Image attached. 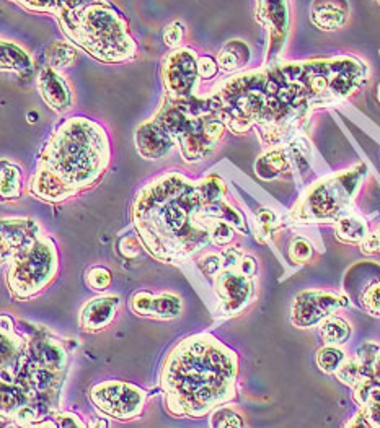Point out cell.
Listing matches in <instances>:
<instances>
[{"label":"cell","mask_w":380,"mask_h":428,"mask_svg":"<svg viewBox=\"0 0 380 428\" xmlns=\"http://www.w3.org/2000/svg\"><path fill=\"white\" fill-rule=\"evenodd\" d=\"M28 396L25 391L18 386L17 383H7L2 381V420L6 422L7 418L13 417L18 409L28 404Z\"/></svg>","instance_id":"4dcf8cb0"},{"label":"cell","mask_w":380,"mask_h":428,"mask_svg":"<svg viewBox=\"0 0 380 428\" xmlns=\"http://www.w3.org/2000/svg\"><path fill=\"white\" fill-rule=\"evenodd\" d=\"M53 418L59 428H85L87 423L74 412H56Z\"/></svg>","instance_id":"f6af8a7d"},{"label":"cell","mask_w":380,"mask_h":428,"mask_svg":"<svg viewBox=\"0 0 380 428\" xmlns=\"http://www.w3.org/2000/svg\"><path fill=\"white\" fill-rule=\"evenodd\" d=\"M111 162L106 129L85 116L65 119L41 150L28 181V194L59 204L90 189L105 176Z\"/></svg>","instance_id":"277c9868"},{"label":"cell","mask_w":380,"mask_h":428,"mask_svg":"<svg viewBox=\"0 0 380 428\" xmlns=\"http://www.w3.org/2000/svg\"><path fill=\"white\" fill-rule=\"evenodd\" d=\"M363 307L367 313L380 316V282H375L369 289H365L363 295Z\"/></svg>","instance_id":"b9f144b4"},{"label":"cell","mask_w":380,"mask_h":428,"mask_svg":"<svg viewBox=\"0 0 380 428\" xmlns=\"http://www.w3.org/2000/svg\"><path fill=\"white\" fill-rule=\"evenodd\" d=\"M203 219H220L231 223L236 232L245 234L247 233V223L245 217L238 209H236L227 199H220L213 204H206L203 210Z\"/></svg>","instance_id":"484cf974"},{"label":"cell","mask_w":380,"mask_h":428,"mask_svg":"<svg viewBox=\"0 0 380 428\" xmlns=\"http://www.w3.org/2000/svg\"><path fill=\"white\" fill-rule=\"evenodd\" d=\"M185 25L181 22H173L165 28L163 31V42H165L167 48L178 49L181 48L183 44V37H185Z\"/></svg>","instance_id":"60d3db41"},{"label":"cell","mask_w":380,"mask_h":428,"mask_svg":"<svg viewBox=\"0 0 380 428\" xmlns=\"http://www.w3.org/2000/svg\"><path fill=\"white\" fill-rule=\"evenodd\" d=\"M0 339H2V381L15 383L18 371L25 360L28 341L15 332L13 319L2 314L0 319Z\"/></svg>","instance_id":"e0dca14e"},{"label":"cell","mask_w":380,"mask_h":428,"mask_svg":"<svg viewBox=\"0 0 380 428\" xmlns=\"http://www.w3.org/2000/svg\"><path fill=\"white\" fill-rule=\"evenodd\" d=\"M22 197V169L15 163L2 160V200L15 202Z\"/></svg>","instance_id":"f1b7e54d"},{"label":"cell","mask_w":380,"mask_h":428,"mask_svg":"<svg viewBox=\"0 0 380 428\" xmlns=\"http://www.w3.org/2000/svg\"><path fill=\"white\" fill-rule=\"evenodd\" d=\"M201 180L168 171L140 187L133 202V225L145 252L165 264H180L209 246L203 219Z\"/></svg>","instance_id":"7a4b0ae2"},{"label":"cell","mask_w":380,"mask_h":428,"mask_svg":"<svg viewBox=\"0 0 380 428\" xmlns=\"http://www.w3.org/2000/svg\"><path fill=\"white\" fill-rule=\"evenodd\" d=\"M12 2H15L18 7H22L26 12L40 13V15H53L60 25L79 8L97 2V0H12Z\"/></svg>","instance_id":"7402d4cb"},{"label":"cell","mask_w":380,"mask_h":428,"mask_svg":"<svg viewBox=\"0 0 380 428\" xmlns=\"http://www.w3.org/2000/svg\"><path fill=\"white\" fill-rule=\"evenodd\" d=\"M119 252L126 259H135L140 254V249H144L139 237H123L118 243Z\"/></svg>","instance_id":"7bdbcfd3"},{"label":"cell","mask_w":380,"mask_h":428,"mask_svg":"<svg viewBox=\"0 0 380 428\" xmlns=\"http://www.w3.org/2000/svg\"><path fill=\"white\" fill-rule=\"evenodd\" d=\"M209 425L214 428H242L245 427V420L237 411H233L231 407L219 406L210 412Z\"/></svg>","instance_id":"1f68e13d"},{"label":"cell","mask_w":380,"mask_h":428,"mask_svg":"<svg viewBox=\"0 0 380 428\" xmlns=\"http://www.w3.org/2000/svg\"><path fill=\"white\" fill-rule=\"evenodd\" d=\"M255 20L268 31L266 64L276 62L289 36V0H256Z\"/></svg>","instance_id":"8fae6325"},{"label":"cell","mask_w":380,"mask_h":428,"mask_svg":"<svg viewBox=\"0 0 380 428\" xmlns=\"http://www.w3.org/2000/svg\"><path fill=\"white\" fill-rule=\"evenodd\" d=\"M43 234L40 223L31 219H2V262L10 264L18 254Z\"/></svg>","instance_id":"9a60e30c"},{"label":"cell","mask_w":380,"mask_h":428,"mask_svg":"<svg viewBox=\"0 0 380 428\" xmlns=\"http://www.w3.org/2000/svg\"><path fill=\"white\" fill-rule=\"evenodd\" d=\"M0 69L3 72H13L18 74L20 77H26L33 72L35 62L30 53L20 44L13 41L2 40V46H0Z\"/></svg>","instance_id":"603a6c76"},{"label":"cell","mask_w":380,"mask_h":428,"mask_svg":"<svg viewBox=\"0 0 380 428\" xmlns=\"http://www.w3.org/2000/svg\"><path fill=\"white\" fill-rule=\"evenodd\" d=\"M92 427H108V423L105 420H98V422H93Z\"/></svg>","instance_id":"681fc988"},{"label":"cell","mask_w":380,"mask_h":428,"mask_svg":"<svg viewBox=\"0 0 380 428\" xmlns=\"http://www.w3.org/2000/svg\"><path fill=\"white\" fill-rule=\"evenodd\" d=\"M26 359L41 368L63 373L67 366V350L58 339L43 334V336H35L31 341H28Z\"/></svg>","instance_id":"ffe728a7"},{"label":"cell","mask_w":380,"mask_h":428,"mask_svg":"<svg viewBox=\"0 0 380 428\" xmlns=\"http://www.w3.org/2000/svg\"><path fill=\"white\" fill-rule=\"evenodd\" d=\"M88 396L98 412L118 422L139 418L147 402L145 389L119 379H106L93 384Z\"/></svg>","instance_id":"9c48e42d"},{"label":"cell","mask_w":380,"mask_h":428,"mask_svg":"<svg viewBox=\"0 0 380 428\" xmlns=\"http://www.w3.org/2000/svg\"><path fill=\"white\" fill-rule=\"evenodd\" d=\"M289 259L294 264H307L313 257V246L308 239L302 237H295L289 244Z\"/></svg>","instance_id":"d590c367"},{"label":"cell","mask_w":380,"mask_h":428,"mask_svg":"<svg viewBox=\"0 0 380 428\" xmlns=\"http://www.w3.org/2000/svg\"><path fill=\"white\" fill-rule=\"evenodd\" d=\"M361 251L364 254L380 252V232L375 234H367V238L361 243Z\"/></svg>","instance_id":"c3c4849f"},{"label":"cell","mask_w":380,"mask_h":428,"mask_svg":"<svg viewBox=\"0 0 380 428\" xmlns=\"http://www.w3.org/2000/svg\"><path fill=\"white\" fill-rule=\"evenodd\" d=\"M238 357L209 332L173 347L163 361L160 386L167 412L176 418H203L237 396Z\"/></svg>","instance_id":"3957f363"},{"label":"cell","mask_w":380,"mask_h":428,"mask_svg":"<svg viewBox=\"0 0 380 428\" xmlns=\"http://www.w3.org/2000/svg\"><path fill=\"white\" fill-rule=\"evenodd\" d=\"M198 70L201 80H213L217 77L220 67L217 64V59L210 58V55H199Z\"/></svg>","instance_id":"ee69618b"},{"label":"cell","mask_w":380,"mask_h":428,"mask_svg":"<svg viewBox=\"0 0 380 428\" xmlns=\"http://www.w3.org/2000/svg\"><path fill=\"white\" fill-rule=\"evenodd\" d=\"M348 300L345 296L323 290H306L295 296L292 303L290 321L294 326L307 329L325 321L336 309L346 307Z\"/></svg>","instance_id":"7c38bea8"},{"label":"cell","mask_w":380,"mask_h":428,"mask_svg":"<svg viewBox=\"0 0 380 428\" xmlns=\"http://www.w3.org/2000/svg\"><path fill=\"white\" fill-rule=\"evenodd\" d=\"M349 17V6L346 0H313L311 20L320 30L333 31L345 26Z\"/></svg>","instance_id":"44dd1931"},{"label":"cell","mask_w":380,"mask_h":428,"mask_svg":"<svg viewBox=\"0 0 380 428\" xmlns=\"http://www.w3.org/2000/svg\"><path fill=\"white\" fill-rule=\"evenodd\" d=\"M237 269H238V272H240V274L253 279V277L256 275V271H258L256 259L253 256H248V254H243L240 262H238Z\"/></svg>","instance_id":"bcb514c9"},{"label":"cell","mask_w":380,"mask_h":428,"mask_svg":"<svg viewBox=\"0 0 380 428\" xmlns=\"http://www.w3.org/2000/svg\"><path fill=\"white\" fill-rule=\"evenodd\" d=\"M36 83L41 98H43L46 106H49L51 111H54L56 114H65V112L72 110V88H70L64 75L60 74V70L46 64L38 74Z\"/></svg>","instance_id":"2e32d148"},{"label":"cell","mask_w":380,"mask_h":428,"mask_svg":"<svg viewBox=\"0 0 380 428\" xmlns=\"http://www.w3.org/2000/svg\"><path fill=\"white\" fill-rule=\"evenodd\" d=\"M336 238L341 243L356 244L367 238V225L359 215H345L336 222Z\"/></svg>","instance_id":"4316f807"},{"label":"cell","mask_w":380,"mask_h":428,"mask_svg":"<svg viewBox=\"0 0 380 428\" xmlns=\"http://www.w3.org/2000/svg\"><path fill=\"white\" fill-rule=\"evenodd\" d=\"M320 336L327 345H343L351 337V326L345 319L336 316H328L322 321Z\"/></svg>","instance_id":"f546056e"},{"label":"cell","mask_w":380,"mask_h":428,"mask_svg":"<svg viewBox=\"0 0 380 428\" xmlns=\"http://www.w3.org/2000/svg\"><path fill=\"white\" fill-rule=\"evenodd\" d=\"M290 152L289 148L284 147H273L268 152H265L255 163V171L258 178L263 181H271L279 175H283L286 169L289 168Z\"/></svg>","instance_id":"d4e9b609"},{"label":"cell","mask_w":380,"mask_h":428,"mask_svg":"<svg viewBox=\"0 0 380 428\" xmlns=\"http://www.w3.org/2000/svg\"><path fill=\"white\" fill-rule=\"evenodd\" d=\"M367 67L351 55L273 62L232 74L208 95L210 108L236 135L260 130L265 145L292 137L312 111L346 100L365 82Z\"/></svg>","instance_id":"6da1fadb"},{"label":"cell","mask_w":380,"mask_h":428,"mask_svg":"<svg viewBox=\"0 0 380 428\" xmlns=\"http://www.w3.org/2000/svg\"><path fill=\"white\" fill-rule=\"evenodd\" d=\"M214 291L225 316H236L256 298L255 282L238 269H224L214 277Z\"/></svg>","instance_id":"4fadbf2b"},{"label":"cell","mask_w":380,"mask_h":428,"mask_svg":"<svg viewBox=\"0 0 380 428\" xmlns=\"http://www.w3.org/2000/svg\"><path fill=\"white\" fill-rule=\"evenodd\" d=\"M198 59L195 49L181 46L173 49L162 60V82L165 96L172 100H186L198 95L201 82Z\"/></svg>","instance_id":"30bf717a"},{"label":"cell","mask_w":380,"mask_h":428,"mask_svg":"<svg viewBox=\"0 0 380 428\" xmlns=\"http://www.w3.org/2000/svg\"><path fill=\"white\" fill-rule=\"evenodd\" d=\"M251 59V49L245 41L231 40L222 46L217 54V64L222 72L238 74L247 67Z\"/></svg>","instance_id":"cb8c5ba5"},{"label":"cell","mask_w":380,"mask_h":428,"mask_svg":"<svg viewBox=\"0 0 380 428\" xmlns=\"http://www.w3.org/2000/svg\"><path fill=\"white\" fill-rule=\"evenodd\" d=\"M367 175L365 164L345 169L317 181L302 196L290 212V219L299 223L338 222L353 205L361 181Z\"/></svg>","instance_id":"52a82bcc"},{"label":"cell","mask_w":380,"mask_h":428,"mask_svg":"<svg viewBox=\"0 0 380 428\" xmlns=\"http://www.w3.org/2000/svg\"><path fill=\"white\" fill-rule=\"evenodd\" d=\"M377 100L380 101V85L377 87Z\"/></svg>","instance_id":"f907efd6"},{"label":"cell","mask_w":380,"mask_h":428,"mask_svg":"<svg viewBox=\"0 0 380 428\" xmlns=\"http://www.w3.org/2000/svg\"><path fill=\"white\" fill-rule=\"evenodd\" d=\"M59 26L74 46L103 64H124L138 55L128 22L108 0L79 8Z\"/></svg>","instance_id":"5b68a950"},{"label":"cell","mask_w":380,"mask_h":428,"mask_svg":"<svg viewBox=\"0 0 380 428\" xmlns=\"http://www.w3.org/2000/svg\"><path fill=\"white\" fill-rule=\"evenodd\" d=\"M279 228V219L273 210L263 209L256 215V239L265 243Z\"/></svg>","instance_id":"e575fe53"},{"label":"cell","mask_w":380,"mask_h":428,"mask_svg":"<svg viewBox=\"0 0 380 428\" xmlns=\"http://www.w3.org/2000/svg\"><path fill=\"white\" fill-rule=\"evenodd\" d=\"M134 144L138 153L145 160H162L175 147L172 135L156 116L135 129Z\"/></svg>","instance_id":"ac0fdd59"},{"label":"cell","mask_w":380,"mask_h":428,"mask_svg":"<svg viewBox=\"0 0 380 428\" xmlns=\"http://www.w3.org/2000/svg\"><path fill=\"white\" fill-rule=\"evenodd\" d=\"M377 232H380V227H379V230H377Z\"/></svg>","instance_id":"816d5d0a"},{"label":"cell","mask_w":380,"mask_h":428,"mask_svg":"<svg viewBox=\"0 0 380 428\" xmlns=\"http://www.w3.org/2000/svg\"><path fill=\"white\" fill-rule=\"evenodd\" d=\"M220 252H222L224 257V269H237L243 254L237 248H227Z\"/></svg>","instance_id":"7dc6e473"},{"label":"cell","mask_w":380,"mask_h":428,"mask_svg":"<svg viewBox=\"0 0 380 428\" xmlns=\"http://www.w3.org/2000/svg\"><path fill=\"white\" fill-rule=\"evenodd\" d=\"M113 282V274L110 269L103 266L90 267L85 274V284L95 291H106Z\"/></svg>","instance_id":"8d00e7d4"},{"label":"cell","mask_w":380,"mask_h":428,"mask_svg":"<svg viewBox=\"0 0 380 428\" xmlns=\"http://www.w3.org/2000/svg\"><path fill=\"white\" fill-rule=\"evenodd\" d=\"M129 307L133 313L140 318L158 319V321H170L181 316L183 313V300L181 296L172 291L163 293H150V291H135L131 296Z\"/></svg>","instance_id":"5bb4252c"},{"label":"cell","mask_w":380,"mask_h":428,"mask_svg":"<svg viewBox=\"0 0 380 428\" xmlns=\"http://www.w3.org/2000/svg\"><path fill=\"white\" fill-rule=\"evenodd\" d=\"M336 378L341 383L348 384V386H356L361 379H363V370H361V363L358 359L345 360L343 365L336 371Z\"/></svg>","instance_id":"74e56055"},{"label":"cell","mask_w":380,"mask_h":428,"mask_svg":"<svg viewBox=\"0 0 380 428\" xmlns=\"http://www.w3.org/2000/svg\"><path fill=\"white\" fill-rule=\"evenodd\" d=\"M198 266L201 272H203L204 275L214 277L219 274L220 271H224V257L222 252H206L203 256L199 257Z\"/></svg>","instance_id":"ab89813d"},{"label":"cell","mask_w":380,"mask_h":428,"mask_svg":"<svg viewBox=\"0 0 380 428\" xmlns=\"http://www.w3.org/2000/svg\"><path fill=\"white\" fill-rule=\"evenodd\" d=\"M44 59L51 67L58 70L69 69L77 59V49L70 41H54L46 46Z\"/></svg>","instance_id":"83f0119b"},{"label":"cell","mask_w":380,"mask_h":428,"mask_svg":"<svg viewBox=\"0 0 380 428\" xmlns=\"http://www.w3.org/2000/svg\"><path fill=\"white\" fill-rule=\"evenodd\" d=\"M156 117L165 126L186 163H199L210 157L227 130L208 96L196 95L186 100L165 96Z\"/></svg>","instance_id":"8992f818"},{"label":"cell","mask_w":380,"mask_h":428,"mask_svg":"<svg viewBox=\"0 0 380 428\" xmlns=\"http://www.w3.org/2000/svg\"><path fill=\"white\" fill-rule=\"evenodd\" d=\"M208 223L209 233H210V241L215 246H227L233 241L236 238V228L231 223H227L225 220L220 219H206Z\"/></svg>","instance_id":"836d02e7"},{"label":"cell","mask_w":380,"mask_h":428,"mask_svg":"<svg viewBox=\"0 0 380 428\" xmlns=\"http://www.w3.org/2000/svg\"><path fill=\"white\" fill-rule=\"evenodd\" d=\"M345 360H346L345 352L338 345H327L318 350L317 354L318 368L325 371V373H336L338 368L343 365Z\"/></svg>","instance_id":"d6a6232c"},{"label":"cell","mask_w":380,"mask_h":428,"mask_svg":"<svg viewBox=\"0 0 380 428\" xmlns=\"http://www.w3.org/2000/svg\"><path fill=\"white\" fill-rule=\"evenodd\" d=\"M59 272V252L53 238L41 234L8 264L7 286L12 298L26 302L53 284Z\"/></svg>","instance_id":"ba28073f"},{"label":"cell","mask_w":380,"mask_h":428,"mask_svg":"<svg viewBox=\"0 0 380 428\" xmlns=\"http://www.w3.org/2000/svg\"><path fill=\"white\" fill-rule=\"evenodd\" d=\"M121 307L118 295H100L88 300L79 314V326L83 332L97 334L105 331L116 319Z\"/></svg>","instance_id":"d6986e66"},{"label":"cell","mask_w":380,"mask_h":428,"mask_svg":"<svg viewBox=\"0 0 380 428\" xmlns=\"http://www.w3.org/2000/svg\"><path fill=\"white\" fill-rule=\"evenodd\" d=\"M379 2H380V0H379Z\"/></svg>","instance_id":"f5cc1de1"},{"label":"cell","mask_w":380,"mask_h":428,"mask_svg":"<svg viewBox=\"0 0 380 428\" xmlns=\"http://www.w3.org/2000/svg\"><path fill=\"white\" fill-rule=\"evenodd\" d=\"M40 420H41V412L38 411V407L31 402L22 406L12 417L13 425L17 427H35Z\"/></svg>","instance_id":"f35d334b"}]
</instances>
